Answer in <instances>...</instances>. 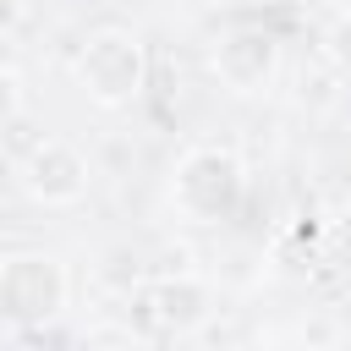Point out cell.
Here are the masks:
<instances>
[{"label": "cell", "instance_id": "obj_8", "mask_svg": "<svg viewBox=\"0 0 351 351\" xmlns=\"http://www.w3.org/2000/svg\"><path fill=\"white\" fill-rule=\"evenodd\" d=\"M324 60L335 71H351V11H340L329 27H324Z\"/></svg>", "mask_w": 351, "mask_h": 351}, {"label": "cell", "instance_id": "obj_10", "mask_svg": "<svg viewBox=\"0 0 351 351\" xmlns=\"http://www.w3.org/2000/svg\"><path fill=\"white\" fill-rule=\"evenodd\" d=\"M22 16H27V0H0V38H5V33H16V27H22Z\"/></svg>", "mask_w": 351, "mask_h": 351}, {"label": "cell", "instance_id": "obj_2", "mask_svg": "<svg viewBox=\"0 0 351 351\" xmlns=\"http://www.w3.org/2000/svg\"><path fill=\"white\" fill-rule=\"evenodd\" d=\"M241 186H247V176H241V159H236V154H225V148H192V154L176 165L170 197H176V208H181L186 219L219 225V219L236 214Z\"/></svg>", "mask_w": 351, "mask_h": 351}, {"label": "cell", "instance_id": "obj_7", "mask_svg": "<svg viewBox=\"0 0 351 351\" xmlns=\"http://www.w3.org/2000/svg\"><path fill=\"white\" fill-rule=\"evenodd\" d=\"M93 274H99V285H104V291H121V296H132V291L143 285V263H137V252H132V247H104Z\"/></svg>", "mask_w": 351, "mask_h": 351}, {"label": "cell", "instance_id": "obj_5", "mask_svg": "<svg viewBox=\"0 0 351 351\" xmlns=\"http://www.w3.org/2000/svg\"><path fill=\"white\" fill-rule=\"evenodd\" d=\"M280 71V44L263 27H236L214 44V77L230 93H263Z\"/></svg>", "mask_w": 351, "mask_h": 351}, {"label": "cell", "instance_id": "obj_9", "mask_svg": "<svg viewBox=\"0 0 351 351\" xmlns=\"http://www.w3.org/2000/svg\"><path fill=\"white\" fill-rule=\"evenodd\" d=\"M22 115V77L0 66V126H11Z\"/></svg>", "mask_w": 351, "mask_h": 351}, {"label": "cell", "instance_id": "obj_3", "mask_svg": "<svg viewBox=\"0 0 351 351\" xmlns=\"http://www.w3.org/2000/svg\"><path fill=\"white\" fill-rule=\"evenodd\" d=\"M66 291H71L66 263L49 252H16L0 263V318H11L22 329L55 318L66 307Z\"/></svg>", "mask_w": 351, "mask_h": 351}, {"label": "cell", "instance_id": "obj_4", "mask_svg": "<svg viewBox=\"0 0 351 351\" xmlns=\"http://www.w3.org/2000/svg\"><path fill=\"white\" fill-rule=\"evenodd\" d=\"M137 313L148 329L159 335H192L214 307H208V285L192 280V274H159V280H143L137 291Z\"/></svg>", "mask_w": 351, "mask_h": 351}, {"label": "cell", "instance_id": "obj_1", "mask_svg": "<svg viewBox=\"0 0 351 351\" xmlns=\"http://www.w3.org/2000/svg\"><path fill=\"white\" fill-rule=\"evenodd\" d=\"M77 82H82V93H88L93 104H104V110L132 104V99L143 93V82H148V49H143V38L126 33V27H99V33H88V44H82V55H77Z\"/></svg>", "mask_w": 351, "mask_h": 351}, {"label": "cell", "instance_id": "obj_11", "mask_svg": "<svg viewBox=\"0 0 351 351\" xmlns=\"http://www.w3.org/2000/svg\"><path fill=\"white\" fill-rule=\"evenodd\" d=\"M214 11H230V5H252V0H208Z\"/></svg>", "mask_w": 351, "mask_h": 351}, {"label": "cell", "instance_id": "obj_12", "mask_svg": "<svg viewBox=\"0 0 351 351\" xmlns=\"http://www.w3.org/2000/svg\"><path fill=\"white\" fill-rule=\"evenodd\" d=\"M0 186H5V154H0Z\"/></svg>", "mask_w": 351, "mask_h": 351}, {"label": "cell", "instance_id": "obj_6", "mask_svg": "<svg viewBox=\"0 0 351 351\" xmlns=\"http://www.w3.org/2000/svg\"><path fill=\"white\" fill-rule=\"evenodd\" d=\"M88 159L71 148V143H38L33 154H27V165H22V186H27V197L33 203H44V208H66V203H77L82 192H88Z\"/></svg>", "mask_w": 351, "mask_h": 351}]
</instances>
